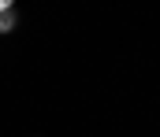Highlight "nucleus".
<instances>
[{"label": "nucleus", "mask_w": 160, "mask_h": 137, "mask_svg": "<svg viewBox=\"0 0 160 137\" xmlns=\"http://www.w3.org/2000/svg\"><path fill=\"white\" fill-rule=\"evenodd\" d=\"M11 30H15V7L0 11V34H11Z\"/></svg>", "instance_id": "1"}]
</instances>
